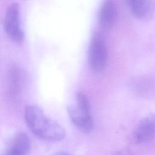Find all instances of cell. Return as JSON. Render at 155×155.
<instances>
[{
	"instance_id": "cell-1",
	"label": "cell",
	"mask_w": 155,
	"mask_h": 155,
	"mask_svg": "<svg viewBox=\"0 0 155 155\" xmlns=\"http://www.w3.org/2000/svg\"><path fill=\"white\" fill-rule=\"evenodd\" d=\"M24 117L32 133L42 139L57 142L62 140L65 136L64 128L59 123L47 116L42 110L36 105L27 106Z\"/></svg>"
},
{
	"instance_id": "cell-2",
	"label": "cell",
	"mask_w": 155,
	"mask_h": 155,
	"mask_svg": "<svg viewBox=\"0 0 155 155\" xmlns=\"http://www.w3.org/2000/svg\"><path fill=\"white\" fill-rule=\"evenodd\" d=\"M67 111L73 124L84 133H90L93 128L90 104L87 97L81 92L76 94V105L67 107Z\"/></svg>"
},
{
	"instance_id": "cell-3",
	"label": "cell",
	"mask_w": 155,
	"mask_h": 155,
	"mask_svg": "<svg viewBox=\"0 0 155 155\" xmlns=\"http://www.w3.org/2000/svg\"><path fill=\"white\" fill-rule=\"evenodd\" d=\"M87 60L89 67L94 71L103 70L108 61V50L102 35L99 32L93 35L88 48Z\"/></svg>"
},
{
	"instance_id": "cell-4",
	"label": "cell",
	"mask_w": 155,
	"mask_h": 155,
	"mask_svg": "<svg viewBox=\"0 0 155 155\" xmlns=\"http://www.w3.org/2000/svg\"><path fill=\"white\" fill-rule=\"evenodd\" d=\"M20 8L18 2H13L8 7L4 18V28L8 36L16 42L24 39V32L20 24Z\"/></svg>"
},
{
	"instance_id": "cell-5",
	"label": "cell",
	"mask_w": 155,
	"mask_h": 155,
	"mask_svg": "<svg viewBox=\"0 0 155 155\" xmlns=\"http://www.w3.org/2000/svg\"><path fill=\"white\" fill-rule=\"evenodd\" d=\"M155 138V114L150 113L142 118L134 127L132 140L136 144L149 142Z\"/></svg>"
},
{
	"instance_id": "cell-6",
	"label": "cell",
	"mask_w": 155,
	"mask_h": 155,
	"mask_svg": "<svg viewBox=\"0 0 155 155\" xmlns=\"http://www.w3.org/2000/svg\"><path fill=\"white\" fill-rule=\"evenodd\" d=\"M117 13V7L115 1H104L100 7L97 16L100 27L104 30L111 29L116 22Z\"/></svg>"
},
{
	"instance_id": "cell-7",
	"label": "cell",
	"mask_w": 155,
	"mask_h": 155,
	"mask_svg": "<svg viewBox=\"0 0 155 155\" xmlns=\"http://www.w3.org/2000/svg\"><path fill=\"white\" fill-rule=\"evenodd\" d=\"M31 146L28 136L24 132L16 135L4 155H28Z\"/></svg>"
},
{
	"instance_id": "cell-8",
	"label": "cell",
	"mask_w": 155,
	"mask_h": 155,
	"mask_svg": "<svg viewBox=\"0 0 155 155\" xmlns=\"http://www.w3.org/2000/svg\"><path fill=\"white\" fill-rule=\"evenodd\" d=\"M127 5L131 15L139 20H147L151 16L152 8L150 1L145 0H128Z\"/></svg>"
},
{
	"instance_id": "cell-9",
	"label": "cell",
	"mask_w": 155,
	"mask_h": 155,
	"mask_svg": "<svg viewBox=\"0 0 155 155\" xmlns=\"http://www.w3.org/2000/svg\"><path fill=\"white\" fill-rule=\"evenodd\" d=\"M23 74L18 67L13 68L10 73V90L12 95H16L21 91L23 84Z\"/></svg>"
},
{
	"instance_id": "cell-10",
	"label": "cell",
	"mask_w": 155,
	"mask_h": 155,
	"mask_svg": "<svg viewBox=\"0 0 155 155\" xmlns=\"http://www.w3.org/2000/svg\"><path fill=\"white\" fill-rule=\"evenodd\" d=\"M113 155H131V154L129 150L124 149L115 152Z\"/></svg>"
},
{
	"instance_id": "cell-11",
	"label": "cell",
	"mask_w": 155,
	"mask_h": 155,
	"mask_svg": "<svg viewBox=\"0 0 155 155\" xmlns=\"http://www.w3.org/2000/svg\"><path fill=\"white\" fill-rule=\"evenodd\" d=\"M53 155H71V154H70L68 153L65 152V151H58V152L55 153Z\"/></svg>"
}]
</instances>
